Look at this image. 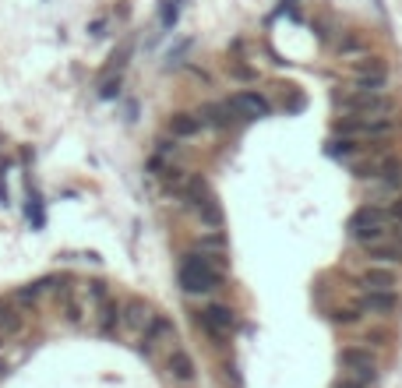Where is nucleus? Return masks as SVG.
<instances>
[{
  "label": "nucleus",
  "instance_id": "f257e3e1",
  "mask_svg": "<svg viewBox=\"0 0 402 388\" xmlns=\"http://www.w3.org/2000/svg\"><path fill=\"white\" fill-rule=\"evenodd\" d=\"M222 258H212L205 251H187L180 258V272H177V279H180V290L187 297H208L222 286L226 279V272H222Z\"/></svg>",
  "mask_w": 402,
  "mask_h": 388
},
{
  "label": "nucleus",
  "instance_id": "f03ea898",
  "mask_svg": "<svg viewBox=\"0 0 402 388\" xmlns=\"http://www.w3.org/2000/svg\"><path fill=\"white\" fill-rule=\"evenodd\" d=\"M388 226H392V219L385 212V205H360L353 215H350V223H346V233L357 247L364 244H374V240H385L388 237Z\"/></svg>",
  "mask_w": 402,
  "mask_h": 388
},
{
  "label": "nucleus",
  "instance_id": "7ed1b4c3",
  "mask_svg": "<svg viewBox=\"0 0 402 388\" xmlns=\"http://www.w3.org/2000/svg\"><path fill=\"white\" fill-rule=\"evenodd\" d=\"M335 102L346 109V114H357V117H392L395 114V99L388 92L350 88V92H339Z\"/></svg>",
  "mask_w": 402,
  "mask_h": 388
},
{
  "label": "nucleus",
  "instance_id": "20e7f679",
  "mask_svg": "<svg viewBox=\"0 0 402 388\" xmlns=\"http://www.w3.org/2000/svg\"><path fill=\"white\" fill-rule=\"evenodd\" d=\"M152 307H148V300H141V297H127V300H121V336L124 339H131V343H141V336H145V328L152 325Z\"/></svg>",
  "mask_w": 402,
  "mask_h": 388
},
{
  "label": "nucleus",
  "instance_id": "39448f33",
  "mask_svg": "<svg viewBox=\"0 0 402 388\" xmlns=\"http://www.w3.org/2000/svg\"><path fill=\"white\" fill-rule=\"evenodd\" d=\"M141 343H145V353H148L152 360L166 357L169 350H177V343H180V339H177V325H173V318L155 314V318H152V325L145 328Z\"/></svg>",
  "mask_w": 402,
  "mask_h": 388
},
{
  "label": "nucleus",
  "instance_id": "423d86ee",
  "mask_svg": "<svg viewBox=\"0 0 402 388\" xmlns=\"http://www.w3.org/2000/svg\"><path fill=\"white\" fill-rule=\"evenodd\" d=\"M339 134H350V138H388L395 131V117H339L335 121Z\"/></svg>",
  "mask_w": 402,
  "mask_h": 388
},
{
  "label": "nucleus",
  "instance_id": "0eeeda50",
  "mask_svg": "<svg viewBox=\"0 0 402 388\" xmlns=\"http://www.w3.org/2000/svg\"><path fill=\"white\" fill-rule=\"evenodd\" d=\"M194 325L205 332L208 339L222 343V339L229 336V332H233L237 314H233V307H226V304H208L205 311H198V314H194Z\"/></svg>",
  "mask_w": 402,
  "mask_h": 388
},
{
  "label": "nucleus",
  "instance_id": "6e6552de",
  "mask_svg": "<svg viewBox=\"0 0 402 388\" xmlns=\"http://www.w3.org/2000/svg\"><path fill=\"white\" fill-rule=\"evenodd\" d=\"M339 367L346 371V374H353V378H360V381H367V385H374L378 381V357L367 350V346H346V350H339Z\"/></svg>",
  "mask_w": 402,
  "mask_h": 388
},
{
  "label": "nucleus",
  "instance_id": "1a4fd4ad",
  "mask_svg": "<svg viewBox=\"0 0 402 388\" xmlns=\"http://www.w3.org/2000/svg\"><path fill=\"white\" fill-rule=\"evenodd\" d=\"M388 78H392V71H388V64H385L381 57H367V53H364V57L353 61V82H357V88L385 92Z\"/></svg>",
  "mask_w": 402,
  "mask_h": 388
},
{
  "label": "nucleus",
  "instance_id": "9d476101",
  "mask_svg": "<svg viewBox=\"0 0 402 388\" xmlns=\"http://www.w3.org/2000/svg\"><path fill=\"white\" fill-rule=\"evenodd\" d=\"M229 102V109L237 114V121H261V117H268V99L261 95V92H254V88H244V92H233L226 99Z\"/></svg>",
  "mask_w": 402,
  "mask_h": 388
},
{
  "label": "nucleus",
  "instance_id": "9b49d317",
  "mask_svg": "<svg viewBox=\"0 0 402 388\" xmlns=\"http://www.w3.org/2000/svg\"><path fill=\"white\" fill-rule=\"evenodd\" d=\"M162 371H166L169 381H177V385H194V378H198V364H194V357L184 346L169 350L162 357Z\"/></svg>",
  "mask_w": 402,
  "mask_h": 388
},
{
  "label": "nucleus",
  "instance_id": "f8f14e48",
  "mask_svg": "<svg viewBox=\"0 0 402 388\" xmlns=\"http://www.w3.org/2000/svg\"><path fill=\"white\" fill-rule=\"evenodd\" d=\"M371 191H374V194H385V198L402 194V159H395V155H385V159H381V170H378V177L371 180Z\"/></svg>",
  "mask_w": 402,
  "mask_h": 388
},
{
  "label": "nucleus",
  "instance_id": "ddd939ff",
  "mask_svg": "<svg viewBox=\"0 0 402 388\" xmlns=\"http://www.w3.org/2000/svg\"><path fill=\"white\" fill-rule=\"evenodd\" d=\"M360 286L374 290V293H399L402 279L395 265H367V272L360 275Z\"/></svg>",
  "mask_w": 402,
  "mask_h": 388
},
{
  "label": "nucleus",
  "instance_id": "4468645a",
  "mask_svg": "<svg viewBox=\"0 0 402 388\" xmlns=\"http://www.w3.org/2000/svg\"><path fill=\"white\" fill-rule=\"evenodd\" d=\"M25 332H29V314L15 300H0V336L11 343V339H22Z\"/></svg>",
  "mask_w": 402,
  "mask_h": 388
},
{
  "label": "nucleus",
  "instance_id": "2eb2a0df",
  "mask_svg": "<svg viewBox=\"0 0 402 388\" xmlns=\"http://www.w3.org/2000/svg\"><path fill=\"white\" fill-rule=\"evenodd\" d=\"M92 325H95V332L99 336H117V328H121V300L117 297H106L99 307H95V318H92Z\"/></svg>",
  "mask_w": 402,
  "mask_h": 388
},
{
  "label": "nucleus",
  "instance_id": "dca6fc26",
  "mask_svg": "<svg viewBox=\"0 0 402 388\" xmlns=\"http://www.w3.org/2000/svg\"><path fill=\"white\" fill-rule=\"evenodd\" d=\"M360 251H364L367 265H402V244H395L392 237L374 240V244H364Z\"/></svg>",
  "mask_w": 402,
  "mask_h": 388
},
{
  "label": "nucleus",
  "instance_id": "f3484780",
  "mask_svg": "<svg viewBox=\"0 0 402 388\" xmlns=\"http://www.w3.org/2000/svg\"><path fill=\"white\" fill-rule=\"evenodd\" d=\"M364 314H374V318H392L399 311V293H374V290H364L360 304H357Z\"/></svg>",
  "mask_w": 402,
  "mask_h": 388
},
{
  "label": "nucleus",
  "instance_id": "a211bd4d",
  "mask_svg": "<svg viewBox=\"0 0 402 388\" xmlns=\"http://www.w3.org/2000/svg\"><path fill=\"white\" fill-rule=\"evenodd\" d=\"M166 131L173 134L177 141H187V138H198V134L205 131V124H201L198 114H187V109H180V114H173V117L166 121Z\"/></svg>",
  "mask_w": 402,
  "mask_h": 388
},
{
  "label": "nucleus",
  "instance_id": "6ab92c4d",
  "mask_svg": "<svg viewBox=\"0 0 402 388\" xmlns=\"http://www.w3.org/2000/svg\"><path fill=\"white\" fill-rule=\"evenodd\" d=\"M198 117L205 127H229V121H237V114L229 109V102H208L198 109Z\"/></svg>",
  "mask_w": 402,
  "mask_h": 388
},
{
  "label": "nucleus",
  "instance_id": "aec40b11",
  "mask_svg": "<svg viewBox=\"0 0 402 388\" xmlns=\"http://www.w3.org/2000/svg\"><path fill=\"white\" fill-rule=\"evenodd\" d=\"M194 212H198V219H201V226H205V230H222V205H219L215 194L201 198V201L194 205Z\"/></svg>",
  "mask_w": 402,
  "mask_h": 388
},
{
  "label": "nucleus",
  "instance_id": "412c9836",
  "mask_svg": "<svg viewBox=\"0 0 402 388\" xmlns=\"http://www.w3.org/2000/svg\"><path fill=\"white\" fill-rule=\"evenodd\" d=\"M332 49L339 53V57H364V53H367V39L360 32H342L332 42Z\"/></svg>",
  "mask_w": 402,
  "mask_h": 388
},
{
  "label": "nucleus",
  "instance_id": "4be33fe9",
  "mask_svg": "<svg viewBox=\"0 0 402 388\" xmlns=\"http://www.w3.org/2000/svg\"><path fill=\"white\" fill-rule=\"evenodd\" d=\"M328 152H332L335 159H346V162H353V159H360V155H364V145H360V138L342 134V138H332V141H328Z\"/></svg>",
  "mask_w": 402,
  "mask_h": 388
},
{
  "label": "nucleus",
  "instance_id": "5701e85b",
  "mask_svg": "<svg viewBox=\"0 0 402 388\" xmlns=\"http://www.w3.org/2000/svg\"><path fill=\"white\" fill-rule=\"evenodd\" d=\"M194 251H205V254H212V258H222V254L229 251V240H226L222 230H208V233H201V237L194 240Z\"/></svg>",
  "mask_w": 402,
  "mask_h": 388
},
{
  "label": "nucleus",
  "instance_id": "b1692460",
  "mask_svg": "<svg viewBox=\"0 0 402 388\" xmlns=\"http://www.w3.org/2000/svg\"><path fill=\"white\" fill-rule=\"evenodd\" d=\"M42 293H46V286H42V279H39V283H29V286L15 290V297H11V300L25 311V307H36V304L42 300Z\"/></svg>",
  "mask_w": 402,
  "mask_h": 388
},
{
  "label": "nucleus",
  "instance_id": "393cba45",
  "mask_svg": "<svg viewBox=\"0 0 402 388\" xmlns=\"http://www.w3.org/2000/svg\"><path fill=\"white\" fill-rule=\"evenodd\" d=\"M385 212H388V219H392V223H402V194H395V198L385 205Z\"/></svg>",
  "mask_w": 402,
  "mask_h": 388
},
{
  "label": "nucleus",
  "instance_id": "a878e982",
  "mask_svg": "<svg viewBox=\"0 0 402 388\" xmlns=\"http://www.w3.org/2000/svg\"><path fill=\"white\" fill-rule=\"evenodd\" d=\"M335 388H371V385L360 381V378H353V374H342V378L335 381Z\"/></svg>",
  "mask_w": 402,
  "mask_h": 388
},
{
  "label": "nucleus",
  "instance_id": "bb28decb",
  "mask_svg": "<svg viewBox=\"0 0 402 388\" xmlns=\"http://www.w3.org/2000/svg\"><path fill=\"white\" fill-rule=\"evenodd\" d=\"M385 339H388V328H371V332H367V343H378V346H388Z\"/></svg>",
  "mask_w": 402,
  "mask_h": 388
},
{
  "label": "nucleus",
  "instance_id": "cd10ccee",
  "mask_svg": "<svg viewBox=\"0 0 402 388\" xmlns=\"http://www.w3.org/2000/svg\"><path fill=\"white\" fill-rule=\"evenodd\" d=\"M4 374H8V360H4V357H0V378H4Z\"/></svg>",
  "mask_w": 402,
  "mask_h": 388
},
{
  "label": "nucleus",
  "instance_id": "c85d7f7f",
  "mask_svg": "<svg viewBox=\"0 0 402 388\" xmlns=\"http://www.w3.org/2000/svg\"><path fill=\"white\" fill-rule=\"evenodd\" d=\"M4 343H8V339H4V336H0V350H4Z\"/></svg>",
  "mask_w": 402,
  "mask_h": 388
},
{
  "label": "nucleus",
  "instance_id": "c756f323",
  "mask_svg": "<svg viewBox=\"0 0 402 388\" xmlns=\"http://www.w3.org/2000/svg\"><path fill=\"white\" fill-rule=\"evenodd\" d=\"M180 388H191V385H180Z\"/></svg>",
  "mask_w": 402,
  "mask_h": 388
}]
</instances>
